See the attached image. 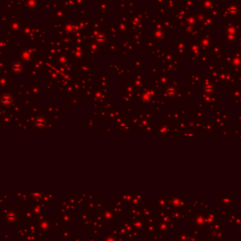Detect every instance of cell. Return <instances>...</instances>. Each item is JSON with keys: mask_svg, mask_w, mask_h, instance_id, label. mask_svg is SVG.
<instances>
[{"mask_svg": "<svg viewBox=\"0 0 241 241\" xmlns=\"http://www.w3.org/2000/svg\"><path fill=\"white\" fill-rule=\"evenodd\" d=\"M0 102H1V104L4 106H9L12 104V97L9 93H5V94H3L1 98H0Z\"/></svg>", "mask_w": 241, "mask_h": 241, "instance_id": "obj_1", "label": "cell"}, {"mask_svg": "<svg viewBox=\"0 0 241 241\" xmlns=\"http://www.w3.org/2000/svg\"><path fill=\"white\" fill-rule=\"evenodd\" d=\"M35 123L37 127H43L46 123V120L43 117H38L35 121Z\"/></svg>", "mask_w": 241, "mask_h": 241, "instance_id": "obj_2", "label": "cell"}, {"mask_svg": "<svg viewBox=\"0 0 241 241\" xmlns=\"http://www.w3.org/2000/svg\"><path fill=\"white\" fill-rule=\"evenodd\" d=\"M23 70H24V66H23L21 63H14V64L12 65V71H13L14 73L18 74V73L22 72Z\"/></svg>", "mask_w": 241, "mask_h": 241, "instance_id": "obj_3", "label": "cell"}]
</instances>
